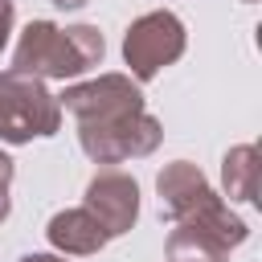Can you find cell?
<instances>
[{"instance_id": "cell-1", "label": "cell", "mask_w": 262, "mask_h": 262, "mask_svg": "<svg viewBox=\"0 0 262 262\" xmlns=\"http://www.w3.org/2000/svg\"><path fill=\"white\" fill-rule=\"evenodd\" d=\"M102 53H106V41L94 25H53V20H29L16 49H12V66L8 70H20V74H33V78H78L94 66H102Z\"/></svg>"}, {"instance_id": "cell-2", "label": "cell", "mask_w": 262, "mask_h": 262, "mask_svg": "<svg viewBox=\"0 0 262 262\" xmlns=\"http://www.w3.org/2000/svg\"><path fill=\"white\" fill-rule=\"evenodd\" d=\"M61 102L45 90L41 78L4 70L0 74V139L4 143H33L61 131Z\"/></svg>"}, {"instance_id": "cell-3", "label": "cell", "mask_w": 262, "mask_h": 262, "mask_svg": "<svg viewBox=\"0 0 262 262\" xmlns=\"http://www.w3.org/2000/svg\"><path fill=\"white\" fill-rule=\"evenodd\" d=\"M188 45V33H184V20L168 8H156V12H143L127 25L123 33V61L131 70V78L143 86L151 78H160L172 61H180Z\"/></svg>"}, {"instance_id": "cell-4", "label": "cell", "mask_w": 262, "mask_h": 262, "mask_svg": "<svg viewBox=\"0 0 262 262\" xmlns=\"http://www.w3.org/2000/svg\"><path fill=\"white\" fill-rule=\"evenodd\" d=\"M164 123L147 111H135L115 123H78V143L94 164H123V160H143L160 147Z\"/></svg>"}, {"instance_id": "cell-5", "label": "cell", "mask_w": 262, "mask_h": 262, "mask_svg": "<svg viewBox=\"0 0 262 262\" xmlns=\"http://www.w3.org/2000/svg\"><path fill=\"white\" fill-rule=\"evenodd\" d=\"M61 111H70L78 123H115L143 106V90L131 74H98L90 82H74L57 94Z\"/></svg>"}, {"instance_id": "cell-6", "label": "cell", "mask_w": 262, "mask_h": 262, "mask_svg": "<svg viewBox=\"0 0 262 262\" xmlns=\"http://www.w3.org/2000/svg\"><path fill=\"white\" fill-rule=\"evenodd\" d=\"M82 201H86L82 209L94 213V221L106 229V237H123L139 221V184H135V176H127L119 168H102L86 184Z\"/></svg>"}, {"instance_id": "cell-7", "label": "cell", "mask_w": 262, "mask_h": 262, "mask_svg": "<svg viewBox=\"0 0 262 262\" xmlns=\"http://www.w3.org/2000/svg\"><path fill=\"white\" fill-rule=\"evenodd\" d=\"M156 192H160V213L168 221H188L192 213H201L217 192L213 184L205 180V172L188 160H172L160 168L156 176Z\"/></svg>"}, {"instance_id": "cell-8", "label": "cell", "mask_w": 262, "mask_h": 262, "mask_svg": "<svg viewBox=\"0 0 262 262\" xmlns=\"http://www.w3.org/2000/svg\"><path fill=\"white\" fill-rule=\"evenodd\" d=\"M45 237H49V246L57 250V254H98L111 237H106V229L94 221V213H86V209H61V213H53L49 217V225H45Z\"/></svg>"}, {"instance_id": "cell-9", "label": "cell", "mask_w": 262, "mask_h": 262, "mask_svg": "<svg viewBox=\"0 0 262 262\" xmlns=\"http://www.w3.org/2000/svg\"><path fill=\"white\" fill-rule=\"evenodd\" d=\"M258 172H262V164H258V147L254 143H237V147L225 151V160H221V188H225L229 205L233 201H242V205L258 201Z\"/></svg>"}, {"instance_id": "cell-10", "label": "cell", "mask_w": 262, "mask_h": 262, "mask_svg": "<svg viewBox=\"0 0 262 262\" xmlns=\"http://www.w3.org/2000/svg\"><path fill=\"white\" fill-rule=\"evenodd\" d=\"M168 262H229V250L201 221H176L168 233Z\"/></svg>"}, {"instance_id": "cell-11", "label": "cell", "mask_w": 262, "mask_h": 262, "mask_svg": "<svg viewBox=\"0 0 262 262\" xmlns=\"http://www.w3.org/2000/svg\"><path fill=\"white\" fill-rule=\"evenodd\" d=\"M12 176H16V164H12V156H4V151H0V225H4V221H8V213H12V201H8Z\"/></svg>"}, {"instance_id": "cell-12", "label": "cell", "mask_w": 262, "mask_h": 262, "mask_svg": "<svg viewBox=\"0 0 262 262\" xmlns=\"http://www.w3.org/2000/svg\"><path fill=\"white\" fill-rule=\"evenodd\" d=\"M12 25H16V8H12V0H0V53L12 37Z\"/></svg>"}, {"instance_id": "cell-13", "label": "cell", "mask_w": 262, "mask_h": 262, "mask_svg": "<svg viewBox=\"0 0 262 262\" xmlns=\"http://www.w3.org/2000/svg\"><path fill=\"white\" fill-rule=\"evenodd\" d=\"M20 262H66V254H25Z\"/></svg>"}, {"instance_id": "cell-14", "label": "cell", "mask_w": 262, "mask_h": 262, "mask_svg": "<svg viewBox=\"0 0 262 262\" xmlns=\"http://www.w3.org/2000/svg\"><path fill=\"white\" fill-rule=\"evenodd\" d=\"M86 0H53V8H61V12H78Z\"/></svg>"}, {"instance_id": "cell-15", "label": "cell", "mask_w": 262, "mask_h": 262, "mask_svg": "<svg viewBox=\"0 0 262 262\" xmlns=\"http://www.w3.org/2000/svg\"><path fill=\"white\" fill-rule=\"evenodd\" d=\"M242 4H254V0H242Z\"/></svg>"}]
</instances>
